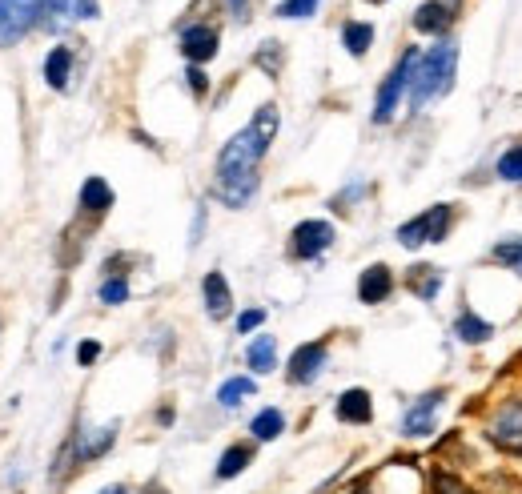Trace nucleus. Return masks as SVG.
<instances>
[{"label":"nucleus","instance_id":"9d476101","mask_svg":"<svg viewBox=\"0 0 522 494\" xmlns=\"http://www.w3.org/2000/svg\"><path fill=\"white\" fill-rule=\"evenodd\" d=\"M49 13V21H97L101 9L97 0H41V17Z\"/></svg>","mask_w":522,"mask_h":494},{"label":"nucleus","instance_id":"f704fd0d","mask_svg":"<svg viewBox=\"0 0 522 494\" xmlns=\"http://www.w3.org/2000/svg\"><path fill=\"white\" fill-rule=\"evenodd\" d=\"M101 494H129V490H125V486H121V482H117V486H105V490H101Z\"/></svg>","mask_w":522,"mask_h":494},{"label":"nucleus","instance_id":"2f4dec72","mask_svg":"<svg viewBox=\"0 0 522 494\" xmlns=\"http://www.w3.org/2000/svg\"><path fill=\"white\" fill-rule=\"evenodd\" d=\"M97 358H101V346H97V342H81V346H77V362H81V366H93Z\"/></svg>","mask_w":522,"mask_h":494},{"label":"nucleus","instance_id":"393cba45","mask_svg":"<svg viewBox=\"0 0 522 494\" xmlns=\"http://www.w3.org/2000/svg\"><path fill=\"white\" fill-rule=\"evenodd\" d=\"M410 286H414V294H418L422 302H430V298L438 294V286H442V274H438L434 266H418V278H414Z\"/></svg>","mask_w":522,"mask_h":494},{"label":"nucleus","instance_id":"ddd939ff","mask_svg":"<svg viewBox=\"0 0 522 494\" xmlns=\"http://www.w3.org/2000/svg\"><path fill=\"white\" fill-rule=\"evenodd\" d=\"M201 294H205V310H209V318H213V322H221V318L229 314L233 298H229V286H225V278H221L217 270H213V274H205Z\"/></svg>","mask_w":522,"mask_h":494},{"label":"nucleus","instance_id":"f03ea898","mask_svg":"<svg viewBox=\"0 0 522 494\" xmlns=\"http://www.w3.org/2000/svg\"><path fill=\"white\" fill-rule=\"evenodd\" d=\"M454 73H458V45L454 41H442L430 53H422L414 81H410V109H426L430 101L446 97L454 85Z\"/></svg>","mask_w":522,"mask_h":494},{"label":"nucleus","instance_id":"dca6fc26","mask_svg":"<svg viewBox=\"0 0 522 494\" xmlns=\"http://www.w3.org/2000/svg\"><path fill=\"white\" fill-rule=\"evenodd\" d=\"M454 334H458V342H466V346H482V342H490V322H482L478 314H470V310H462L458 314V322H454Z\"/></svg>","mask_w":522,"mask_h":494},{"label":"nucleus","instance_id":"6e6552de","mask_svg":"<svg viewBox=\"0 0 522 494\" xmlns=\"http://www.w3.org/2000/svg\"><path fill=\"white\" fill-rule=\"evenodd\" d=\"M442 390H430V394H422L406 414H402V434H410V438H426L430 430H434V414L442 410Z\"/></svg>","mask_w":522,"mask_h":494},{"label":"nucleus","instance_id":"f257e3e1","mask_svg":"<svg viewBox=\"0 0 522 494\" xmlns=\"http://www.w3.org/2000/svg\"><path fill=\"white\" fill-rule=\"evenodd\" d=\"M274 137H278V109L261 105L257 117L249 121V129H241L237 137L225 141V149L217 153V197L225 205L241 209L257 193V165L270 153Z\"/></svg>","mask_w":522,"mask_h":494},{"label":"nucleus","instance_id":"39448f33","mask_svg":"<svg viewBox=\"0 0 522 494\" xmlns=\"http://www.w3.org/2000/svg\"><path fill=\"white\" fill-rule=\"evenodd\" d=\"M41 21V0H0V49L17 45Z\"/></svg>","mask_w":522,"mask_h":494},{"label":"nucleus","instance_id":"2eb2a0df","mask_svg":"<svg viewBox=\"0 0 522 494\" xmlns=\"http://www.w3.org/2000/svg\"><path fill=\"white\" fill-rule=\"evenodd\" d=\"M113 442H117V426H101L93 438L77 434V438H73V446H77V462H93V458H101Z\"/></svg>","mask_w":522,"mask_h":494},{"label":"nucleus","instance_id":"a211bd4d","mask_svg":"<svg viewBox=\"0 0 522 494\" xmlns=\"http://www.w3.org/2000/svg\"><path fill=\"white\" fill-rule=\"evenodd\" d=\"M69 69H73V53H69L65 45H57V49L49 53V61H45V81H49L53 89H65V85H69Z\"/></svg>","mask_w":522,"mask_h":494},{"label":"nucleus","instance_id":"5701e85b","mask_svg":"<svg viewBox=\"0 0 522 494\" xmlns=\"http://www.w3.org/2000/svg\"><path fill=\"white\" fill-rule=\"evenodd\" d=\"M249 394H253V378H229V382H221L217 402H221L225 410H233V406H241Z\"/></svg>","mask_w":522,"mask_h":494},{"label":"nucleus","instance_id":"4468645a","mask_svg":"<svg viewBox=\"0 0 522 494\" xmlns=\"http://www.w3.org/2000/svg\"><path fill=\"white\" fill-rule=\"evenodd\" d=\"M338 418H342V422H354V426H366V422L374 418L370 394H366V390H346V394L338 398Z\"/></svg>","mask_w":522,"mask_h":494},{"label":"nucleus","instance_id":"c756f323","mask_svg":"<svg viewBox=\"0 0 522 494\" xmlns=\"http://www.w3.org/2000/svg\"><path fill=\"white\" fill-rule=\"evenodd\" d=\"M434 494H466V486L454 474H434Z\"/></svg>","mask_w":522,"mask_h":494},{"label":"nucleus","instance_id":"f8f14e48","mask_svg":"<svg viewBox=\"0 0 522 494\" xmlns=\"http://www.w3.org/2000/svg\"><path fill=\"white\" fill-rule=\"evenodd\" d=\"M390 290H394V274H390L386 266H370V270L358 278V298H362L366 306L386 302V298H390Z\"/></svg>","mask_w":522,"mask_h":494},{"label":"nucleus","instance_id":"bb28decb","mask_svg":"<svg viewBox=\"0 0 522 494\" xmlns=\"http://www.w3.org/2000/svg\"><path fill=\"white\" fill-rule=\"evenodd\" d=\"M494 262H502V266H510V270L522 274V237L518 241H498L494 245Z\"/></svg>","mask_w":522,"mask_h":494},{"label":"nucleus","instance_id":"423d86ee","mask_svg":"<svg viewBox=\"0 0 522 494\" xmlns=\"http://www.w3.org/2000/svg\"><path fill=\"white\" fill-rule=\"evenodd\" d=\"M490 442H498L502 450H522V402H502L490 422H486Z\"/></svg>","mask_w":522,"mask_h":494},{"label":"nucleus","instance_id":"473e14b6","mask_svg":"<svg viewBox=\"0 0 522 494\" xmlns=\"http://www.w3.org/2000/svg\"><path fill=\"white\" fill-rule=\"evenodd\" d=\"M185 77H189V89H193V93H197V97H201V93H205V89H209V81H205V73H201V69H197V65H193V69H189V73H185Z\"/></svg>","mask_w":522,"mask_h":494},{"label":"nucleus","instance_id":"f3484780","mask_svg":"<svg viewBox=\"0 0 522 494\" xmlns=\"http://www.w3.org/2000/svg\"><path fill=\"white\" fill-rule=\"evenodd\" d=\"M245 358H249V370H253V374H270V370L278 366V342H274L270 334H261V338L249 346Z\"/></svg>","mask_w":522,"mask_h":494},{"label":"nucleus","instance_id":"20e7f679","mask_svg":"<svg viewBox=\"0 0 522 494\" xmlns=\"http://www.w3.org/2000/svg\"><path fill=\"white\" fill-rule=\"evenodd\" d=\"M450 221H454L450 205H430L426 213L398 225V241L406 245V250H418V245H426V241H442L450 233Z\"/></svg>","mask_w":522,"mask_h":494},{"label":"nucleus","instance_id":"aec40b11","mask_svg":"<svg viewBox=\"0 0 522 494\" xmlns=\"http://www.w3.org/2000/svg\"><path fill=\"white\" fill-rule=\"evenodd\" d=\"M249 430H253V438H257V442H274V438L286 430V418H282V410H274V406H270V410H261V414L249 422Z\"/></svg>","mask_w":522,"mask_h":494},{"label":"nucleus","instance_id":"412c9836","mask_svg":"<svg viewBox=\"0 0 522 494\" xmlns=\"http://www.w3.org/2000/svg\"><path fill=\"white\" fill-rule=\"evenodd\" d=\"M342 45H346L354 57H362V53L374 45V25H366V21H350V25L342 29Z\"/></svg>","mask_w":522,"mask_h":494},{"label":"nucleus","instance_id":"cd10ccee","mask_svg":"<svg viewBox=\"0 0 522 494\" xmlns=\"http://www.w3.org/2000/svg\"><path fill=\"white\" fill-rule=\"evenodd\" d=\"M318 5H322V0H286V5L278 9V17H286V21H302V17H314Z\"/></svg>","mask_w":522,"mask_h":494},{"label":"nucleus","instance_id":"a878e982","mask_svg":"<svg viewBox=\"0 0 522 494\" xmlns=\"http://www.w3.org/2000/svg\"><path fill=\"white\" fill-rule=\"evenodd\" d=\"M498 177L502 181H522V145H514V149H506L498 157Z\"/></svg>","mask_w":522,"mask_h":494},{"label":"nucleus","instance_id":"0eeeda50","mask_svg":"<svg viewBox=\"0 0 522 494\" xmlns=\"http://www.w3.org/2000/svg\"><path fill=\"white\" fill-rule=\"evenodd\" d=\"M330 245H334V225L330 221H302L294 229V258H302V262L318 258L322 250H330Z\"/></svg>","mask_w":522,"mask_h":494},{"label":"nucleus","instance_id":"9b49d317","mask_svg":"<svg viewBox=\"0 0 522 494\" xmlns=\"http://www.w3.org/2000/svg\"><path fill=\"white\" fill-rule=\"evenodd\" d=\"M181 53H185L193 65L213 61V57H217V33H213L209 25H193V29H185V33H181Z\"/></svg>","mask_w":522,"mask_h":494},{"label":"nucleus","instance_id":"c9c22d12","mask_svg":"<svg viewBox=\"0 0 522 494\" xmlns=\"http://www.w3.org/2000/svg\"><path fill=\"white\" fill-rule=\"evenodd\" d=\"M145 494H165V490H157V486H153V490H145Z\"/></svg>","mask_w":522,"mask_h":494},{"label":"nucleus","instance_id":"1a4fd4ad","mask_svg":"<svg viewBox=\"0 0 522 494\" xmlns=\"http://www.w3.org/2000/svg\"><path fill=\"white\" fill-rule=\"evenodd\" d=\"M326 358H330L326 342L298 346V350H294V358H290V382H298V386H310V382H314V378L326 370Z\"/></svg>","mask_w":522,"mask_h":494},{"label":"nucleus","instance_id":"c85d7f7f","mask_svg":"<svg viewBox=\"0 0 522 494\" xmlns=\"http://www.w3.org/2000/svg\"><path fill=\"white\" fill-rule=\"evenodd\" d=\"M101 302H105V306L129 302V282H125V278H109V282L101 286Z\"/></svg>","mask_w":522,"mask_h":494},{"label":"nucleus","instance_id":"7c9ffc66","mask_svg":"<svg viewBox=\"0 0 522 494\" xmlns=\"http://www.w3.org/2000/svg\"><path fill=\"white\" fill-rule=\"evenodd\" d=\"M261 322H266V310H245V314L237 318V334H249V330H257Z\"/></svg>","mask_w":522,"mask_h":494},{"label":"nucleus","instance_id":"7ed1b4c3","mask_svg":"<svg viewBox=\"0 0 522 494\" xmlns=\"http://www.w3.org/2000/svg\"><path fill=\"white\" fill-rule=\"evenodd\" d=\"M418 49H406L402 53V61L390 69V77L382 81V89H378V105H374V121L378 125H386L390 117H394V109H398V101L406 97V89H410V81H414V69H418Z\"/></svg>","mask_w":522,"mask_h":494},{"label":"nucleus","instance_id":"6ab92c4d","mask_svg":"<svg viewBox=\"0 0 522 494\" xmlns=\"http://www.w3.org/2000/svg\"><path fill=\"white\" fill-rule=\"evenodd\" d=\"M81 205H85L89 213H105V209L113 205V189H109V181L89 177V181L81 185Z\"/></svg>","mask_w":522,"mask_h":494},{"label":"nucleus","instance_id":"72a5a7b5","mask_svg":"<svg viewBox=\"0 0 522 494\" xmlns=\"http://www.w3.org/2000/svg\"><path fill=\"white\" fill-rule=\"evenodd\" d=\"M229 9L237 21H249V0H229Z\"/></svg>","mask_w":522,"mask_h":494},{"label":"nucleus","instance_id":"b1692460","mask_svg":"<svg viewBox=\"0 0 522 494\" xmlns=\"http://www.w3.org/2000/svg\"><path fill=\"white\" fill-rule=\"evenodd\" d=\"M249 458H253L249 446H229V450L221 454V462H217V478H233V474H241V470L249 466Z\"/></svg>","mask_w":522,"mask_h":494},{"label":"nucleus","instance_id":"4be33fe9","mask_svg":"<svg viewBox=\"0 0 522 494\" xmlns=\"http://www.w3.org/2000/svg\"><path fill=\"white\" fill-rule=\"evenodd\" d=\"M446 25H450V9L434 5V0H430V5H422L418 17H414V29H422V33H442Z\"/></svg>","mask_w":522,"mask_h":494}]
</instances>
